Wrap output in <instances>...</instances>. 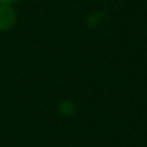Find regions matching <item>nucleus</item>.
I'll use <instances>...</instances> for the list:
<instances>
[{"label":"nucleus","mask_w":147,"mask_h":147,"mask_svg":"<svg viewBox=\"0 0 147 147\" xmlns=\"http://www.w3.org/2000/svg\"><path fill=\"white\" fill-rule=\"evenodd\" d=\"M17 24V9L13 4H0V32H9Z\"/></svg>","instance_id":"obj_1"},{"label":"nucleus","mask_w":147,"mask_h":147,"mask_svg":"<svg viewBox=\"0 0 147 147\" xmlns=\"http://www.w3.org/2000/svg\"><path fill=\"white\" fill-rule=\"evenodd\" d=\"M13 2H19V0H0V4H13Z\"/></svg>","instance_id":"obj_2"}]
</instances>
